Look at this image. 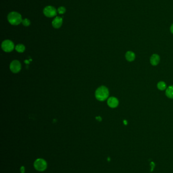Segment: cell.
<instances>
[{"instance_id": "6da1fadb", "label": "cell", "mask_w": 173, "mask_h": 173, "mask_svg": "<svg viewBox=\"0 0 173 173\" xmlns=\"http://www.w3.org/2000/svg\"><path fill=\"white\" fill-rule=\"evenodd\" d=\"M109 92L108 88L105 86H101L97 89L95 93V98L100 101H105L109 96Z\"/></svg>"}, {"instance_id": "7a4b0ae2", "label": "cell", "mask_w": 173, "mask_h": 173, "mask_svg": "<svg viewBox=\"0 0 173 173\" xmlns=\"http://www.w3.org/2000/svg\"><path fill=\"white\" fill-rule=\"evenodd\" d=\"M9 22L13 25H17L22 21L21 15L16 12H11L8 15Z\"/></svg>"}, {"instance_id": "3957f363", "label": "cell", "mask_w": 173, "mask_h": 173, "mask_svg": "<svg viewBox=\"0 0 173 173\" xmlns=\"http://www.w3.org/2000/svg\"><path fill=\"white\" fill-rule=\"evenodd\" d=\"M34 166L36 170L40 172H42L46 169L47 163L44 159H38L35 161Z\"/></svg>"}, {"instance_id": "277c9868", "label": "cell", "mask_w": 173, "mask_h": 173, "mask_svg": "<svg viewBox=\"0 0 173 173\" xmlns=\"http://www.w3.org/2000/svg\"><path fill=\"white\" fill-rule=\"evenodd\" d=\"M2 48L6 52H10L13 51L14 48L13 43L10 40H5L2 44Z\"/></svg>"}, {"instance_id": "5b68a950", "label": "cell", "mask_w": 173, "mask_h": 173, "mask_svg": "<svg viewBox=\"0 0 173 173\" xmlns=\"http://www.w3.org/2000/svg\"><path fill=\"white\" fill-rule=\"evenodd\" d=\"M43 13L47 17H53L57 14V10L54 7L48 6L44 9Z\"/></svg>"}, {"instance_id": "8992f818", "label": "cell", "mask_w": 173, "mask_h": 173, "mask_svg": "<svg viewBox=\"0 0 173 173\" xmlns=\"http://www.w3.org/2000/svg\"><path fill=\"white\" fill-rule=\"evenodd\" d=\"M21 64L17 60L13 61L10 65V69L13 73H18L21 70Z\"/></svg>"}, {"instance_id": "52a82bcc", "label": "cell", "mask_w": 173, "mask_h": 173, "mask_svg": "<svg viewBox=\"0 0 173 173\" xmlns=\"http://www.w3.org/2000/svg\"><path fill=\"white\" fill-rule=\"evenodd\" d=\"M63 18L60 16L56 17L52 22V25L55 29H59L62 25Z\"/></svg>"}, {"instance_id": "ba28073f", "label": "cell", "mask_w": 173, "mask_h": 173, "mask_svg": "<svg viewBox=\"0 0 173 173\" xmlns=\"http://www.w3.org/2000/svg\"><path fill=\"white\" fill-rule=\"evenodd\" d=\"M107 104L110 107L114 108L118 106L119 104V101L116 98L114 97H111L108 98L107 101Z\"/></svg>"}, {"instance_id": "9c48e42d", "label": "cell", "mask_w": 173, "mask_h": 173, "mask_svg": "<svg viewBox=\"0 0 173 173\" xmlns=\"http://www.w3.org/2000/svg\"><path fill=\"white\" fill-rule=\"evenodd\" d=\"M150 61L151 65H152L153 66H156L159 63L160 57L158 55L154 54L150 57Z\"/></svg>"}, {"instance_id": "30bf717a", "label": "cell", "mask_w": 173, "mask_h": 173, "mask_svg": "<svg viewBox=\"0 0 173 173\" xmlns=\"http://www.w3.org/2000/svg\"><path fill=\"white\" fill-rule=\"evenodd\" d=\"M136 58L135 54L132 51H127L126 54V59L129 62L133 61Z\"/></svg>"}, {"instance_id": "8fae6325", "label": "cell", "mask_w": 173, "mask_h": 173, "mask_svg": "<svg viewBox=\"0 0 173 173\" xmlns=\"http://www.w3.org/2000/svg\"><path fill=\"white\" fill-rule=\"evenodd\" d=\"M166 95L168 98L173 99V86H170L167 89Z\"/></svg>"}, {"instance_id": "7c38bea8", "label": "cell", "mask_w": 173, "mask_h": 173, "mask_svg": "<svg viewBox=\"0 0 173 173\" xmlns=\"http://www.w3.org/2000/svg\"><path fill=\"white\" fill-rule=\"evenodd\" d=\"M157 88L160 90V91H163L167 88V85L166 84L163 82V81H160L158 83L157 85Z\"/></svg>"}, {"instance_id": "4fadbf2b", "label": "cell", "mask_w": 173, "mask_h": 173, "mask_svg": "<svg viewBox=\"0 0 173 173\" xmlns=\"http://www.w3.org/2000/svg\"><path fill=\"white\" fill-rule=\"evenodd\" d=\"M15 50L19 53H22L25 50V47L22 44H18L15 47Z\"/></svg>"}, {"instance_id": "5bb4252c", "label": "cell", "mask_w": 173, "mask_h": 173, "mask_svg": "<svg viewBox=\"0 0 173 173\" xmlns=\"http://www.w3.org/2000/svg\"><path fill=\"white\" fill-rule=\"evenodd\" d=\"M22 24L25 26V27H28L31 24V22L30 21L27 19V18H25L24 19L22 20Z\"/></svg>"}, {"instance_id": "9a60e30c", "label": "cell", "mask_w": 173, "mask_h": 173, "mask_svg": "<svg viewBox=\"0 0 173 173\" xmlns=\"http://www.w3.org/2000/svg\"><path fill=\"white\" fill-rule=\"evenodd\" d=\"M57 11H58V12H59V14H64V13L65 12V11H66V9H65V7L62 6V7H59V8H58V9H57Z\"/></svg>"}, {"instance_id": "2e32d148", "label": "cell", "mask_w": 173, "mask_h": 173, "mask_svg": "<svg viewBox=\"0 0 173 173\" xmlns=\"http://www.w3.org/2000/svg\"><path fill=\"white\" fill-rule=\"evenodd\" d=\"M20 172L21 173H24L25 172V168L24 167H21Z\"/></svg>"}, {"instance_id": "e0dca14e", "label": "cell", "mask_w": 173, "mask_h": 173, "mask_svg": "<svg viewBox=\"0 0 173 173\" xmlns=\"http://www.w3.org/2000/svg\"><path fill=\"white\" fill-rule=\"evenodd\" d=\"M96 119L98 120V121H101L102 120V118L101 116H97L96 117Z\"/></svg>"}, {"instance_id": "ac0fdd59", "label": "cell", "mask_w": 173, "mask_h": 173, "mask_svg": "<svg viewBox=\"0 0 173 173\" xmlns=\"http://www.w3.org/2000/svg\"><path fill=\"white\" fill-rule=\"evenodd\" d=\"M170 30L171 31V32L173 34V23L172 24L171 27V28H170Z\"/></svg>"}, {"instance_id": "d6986e66", "label": "cell", "mask_w": 173, "mask_h": 173, "mask_svg": "<svg viewBox=\"0 0 173 173\" xmlns=\"http://www.w3.org/2000/svg\"><path fill=\"white\" fill-rule=\"evenodd\" d=\"M123 123H124V124H125V125H127V121H126V120H123Z\"/></svg>"}]
</instances>
